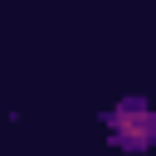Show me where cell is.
Masks as SVG:
<instances>
[{"label":"cell","mask_w":156,"mask_h":156,"mask_svg":"<svg viewBox=\"0 0 156 156\" xmlns=\"http://www.w3.org/2000/svg\"><path fill=\"white\" fill-rule=\"evenodd\" d=\"M117 132H122V141L127 146H146V136H151V117H117Z\"/></svg>","instance_id":"1"}]
</instances>
